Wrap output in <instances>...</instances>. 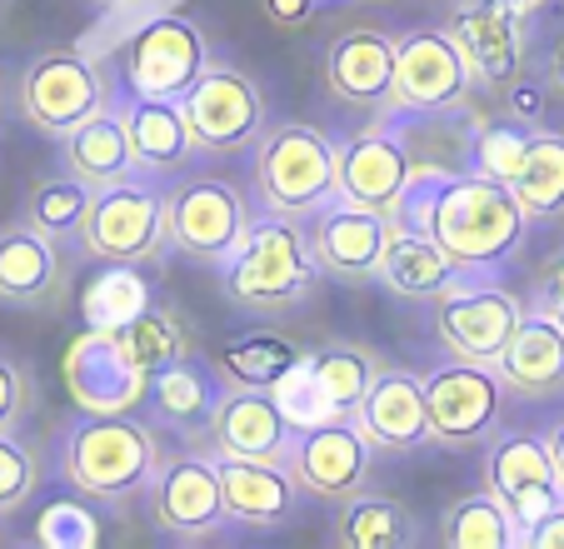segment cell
<instances>
[{
	"instance_id": "6da1fadb",
	"label": "cell",
	"mask_w": 564,
	"mask_h": 549,
	"mask_svg": "<svg viewBox=\"0 0 564 549\" xmlns=\"http://www.w3.org/2000/svg\"><path fill=\"white\" fill-rule=\"evenodd\" d=\"M394 225L425 230L465 274H500L524 250L530 211L520 205L510 180H495L469 165L459 175L415 180Z\"/></svg>"
},
{
	"instance_id": "7a4b0ae2",
	"label": "cell",
	"mask_w": 564,
	"mask_h": 549,
	"mask_svg": "<svg viewBox=\"0 0 564 549\" xmlns=\"http://www.w3.org/2000/svg\"><path fill=\"white\" fill-rule=\"evenodd\" d=\"M55 465L75 495L100 499V505H130L155 480L160 444L135 415L86 410L75 424H65L61 444H55Z\"/></svg>"
},
{
	"instance_id": "3957f363",
	"label": "cell",
	"mask_w": 564,
	"mask_h": 549,
	"mask_svg": "<svg viewBox=\"0 0 564 549\" xmlns=\"http://www.w3.org/2000/svg\"><path fill=\"white\" fill-rule=\"evenodd\" d=\"M220 286L235 305L256 310V315L305 305L319 286V265L310 255L300 220L260 211L250 230L240 235V245L230 250V260L220 265Z\"/></svg>"
},
{
	"instance_id": "277c9868",
	"label": "cell",
	"mask_w": 564,
	"mask_h": 549,
	"mask_svg": "<svg viewBox=\"0 0 564 549\" xmlns=\"http://www.w3.org/2000/svg\"><path fill=\"white\" fill-rule=\"evenodd\" d=\"M250 191L256 205L285 220H310L335 201V140L315 126H270L250 146Z\"/></svg>"
},
{
	"instance_id": "5b68a950",
	"label": "cell",
	"mask_w": 564,
	"mask_h": 549,
	"mask_svg": "<svg viewBox=\"0 0 564 549\" xmlns=\"http://www.w3.org/2000/svg\"><path fill=\"white\" fill-rule=\"evenodd\" d=\"M110 65H116L110 75H116L120 100H185V90L210 65V45L191 15L165 11L135 25L110 51Z\"/></svg>"
},
{
	"instance_id": "8992f818",
	"label": "cell",
	"mask_w": 564,
	"mask_h": 549,
	"mask_svg": "<svg viewBox=\"0 0 564 549\" xmlns=\"http://www.w3.org/2000/svg\"><path fill=\"white\" fill-rule=\"evenodd\" d=\"M75 240L96 265H155L171 250V215L155 175L135 170L116 185H100Z\"/></svg>"
},
{
	"instance_id": "52a82bcc",
	"label": "cell",
	"mask_w": 564,
	"mask_h": 549,
	"mask_svg": "<svg viewBox=\"0 0 564 549\" xmlns=\"http://www.w3.org/2000/svg\"><path fill=\"white\" fill-rule=\"evenodd\" d=\"M505 380L495 365L479 359H440L425 370V405H430V444L440 450H475L500 434L505 415Z\"/></svg>"
},
{
	"instance_id": "ba28073f",
	"label": "cell",
	"mask_w": 564,
	"mask_h": 549,
	"mask_svg": "<svg viewBox=\"0 0 564 549\" xmlns=\"http://www.w3.org/2000/svg\"><path fill=\"white\" fill-rule=\"evenodd\" d=\"M15 110L41 136H70L106 110V80L80 51H41L15 75Z\"/></svg>"
},
{
	"instance_id": "9c48e42d",
	"label": "cell",
	"mask_w": 564,
	"mask_h": 549,
	"mask_svg": "<svg viewBox=\"0 0 564 549\" xmlns=\"http://www.w3.org/2000/svg\"><path fill=\"white\" fill-rule=\"evenodd\" d=\"M165 215H171V250L220 270L240 235L250 230V201L246 191L225 175H181L165 191Z\"/></svg>"
},
{
	"instance_id": "30bf717a",
	"label": "cell",
	"mask_w": 564,
	"mask_h": 549,
	"mask_svg": "<svg viewBox=\"0 0 564 549\" xmlns=\"http://www.w3.org/2000/svg\"><path fill=\"white\" fill-rule=\"evenodd\" d=\"M200 155H240L265 136V90L240 65L210 61L181 100Z\"/></svg>"
},
{
	"instance_id": "8fae6325",
	"label": "cell",
	"mask_w": 564,
	"mask_h": 549,
	"mask_svg": "<svg viewBox=\"0 0 564 549\" xmlns=\"http://www.w3.org/2000/svg\"><path fill=\"white\" fill-rule=\"evenodd\" d=\"M475 90L465 55L445 25H415L394 41V110L405 116H449Z\"/></svg>"
},
{
	"instance_id": "7c38bea8",
	"label": "cell",
	"mask_w": 564,
	"mask_h": 549,
	"mask_svg": "<svg viewBox=\"0 0 564 549\" xmlns=\"http://www.w3.org/2000/svg\"><path fill=\"white\" fill-rule=\"evenodd\" d=\"M285 470L300 485V495L340 505V499L360 495V489L370 485L375 444L365 440L355 415H340V420H325V424H305V430H295L285 444Z\"/></svg>"
},
{
	"instance_id": "4fadbf2b",
	"label": "cell",
	"mask_w": 564,
	"mask_h": 549,
	"mask_svg": "<svg viewBox=\"0 0 564 549\" xmlns=\"http://www.w3.org/2000/svg\"><path fill=\"white\" fill-rule=\"evenodd\" d=\"M485 489L500 495V505L514 515V525L530 529L550 509L564 505V480L554 470V454L544 444V430H500L485 444Z\"/></svg>"
},
{
	"instance_id": "5bb4252c",
	"label": "cell",
	"mask_w": 564,
	"mask_h": 549,
	"mask_svg": "<svg viewBox=\"0 0 564 549\" xmlns=\"http://www.w3.org/2000/svg\"><path fill=\"white\" fill-rule=\"evenodd\" d=\"M520 315L524 300L500 286H485L479 274H459L455 286L435 295V330L445 340V349L459 359H479V365L500 359Z\"/></svg>"
},
{
	"instance_id": "9a60e30c",
	"label": "cell",
	"mask_w": 564,
	"mask_h": 549,
	"mask_svg": "<svg viewBox=\"0 0 564 549\" xmlns=\"http://www.w3.org/2000/svg\"><path fill=\"white\" fill-rule=\"evenodd\" d=\"M150 525L171 539H210L225 525L220 460L210 454H165L145 489Z\"/></svg>"
},
{
	"instance_id": "2e32d148",
	"label": "cell",
	"mask_w": 564,
	"mask_h": 549,
	"mask_svg": "<svg viewBox=\"0 0 564 549\" xmlns=\"http://www.w3.org/2000/svg\"><path fill=\"white\" fill-rule=\"evenodd\" d=\"M410 185H415V165H410V146L394 130H355V136L335 140V195L350 205L380 215H400Z\"/></svg>"
},
{
	"instance_id": "e0dca14e",
	"label": "cell",
	"mask_w": 564,
	"mask_h": 549,
	"mask_svg": "<svg viewBox=\"0 0 564 549\" xmlns=\"http://www.w3.org/2000/svg\"><path fill=\"white\" fill-rule=\"evenodd\" d=\"M524 6L520 0H455L445 15V31L455 35L459 55H465L475 85H500L520 80L524 71Z\"/></svg>"
},
{
	"instance_id": "ac0fdd59",
	"label": "cell",
	"mask_w": 564,
	"mask_h": 549,
	"mask_svg": "<svg viewBox=\"0 0 564 549\" xmlns=\"http://www.w3.org/2000/svg\"><path fill=\"white\" fill-rule=\"evenodd\" d=\"M390 225H394L390 215L365 211V205H350L335 195V201H325L305 220V240L319 274L360 286V280H375V270H380V250L390 240Z\"/></svg>"
},
{
	"instance_id": "d6986e66",
	"label": "cell",
	"mask_w": 564,
	"mask_h": 549,
	"mask_svg": "<svg viewBox=\"0 0 564 549\" xmlns=\"http://www.w3.org/2000/svg\"><path fill=\"white\" fill-rule=\"evenodd\" d=\"M325 90L355 110H394V35L375 31V25L330 35Z\"/></svg>"
},
{
	"instance_id": "ffe728a7",
	"label": "cell",
	"mask_w": 564,
	"mask_h": 549,
	"mask_svg": "<svg viewBox=\"0 0 564 549\" xmlns=\"http://www.w3.org/2000/svg\"><path fill=\"white\" fill-rule=\"evenodd\" d=\"M210 444L215 454H246V460H285V444L295 434L290 415L280 410L275 390L256 385H225L220 405L210 415Z\"/></svg>"
},
{
	"instance_id": "44dd1931",
	"label": "cell",
	"mask_w": 564,
	"mask_h": 549,
	"mask_svg": "<svg viewBox=\"0 0 564 549\" xmlns=\"http://www.w3.org/2000/svg\"><path fill=\"white\" fill-rule=\"evenodd\" d=\"M355 424H360L365 440L384 454H410V450H420V444H430L425 375L384 365V370L375 375L365 405L355 410Z\"/></svg>"
},
{
	"instance_id": "7402d4cb",
	"label": "cell",
	"mask_w": 564,
	"mask_h": 549,
	"mask_svg": "<svg viewBox=\"0 0 564 549\" xmlns=\"http://www.w3.org/2000/svg\"><path fill=\"white\" fill-rule=\"evenodd\" d=\"M220 489H225V519L240 529H280L295 519L300 505V485L290 480L285 460L220 454Z\"/></svg>"
},
{
	"instance_id": "603a6c76",
	"label": "cell",
	"mask_w": 564,
	"mask_h": 549,
	"mask_svg": "<svg viewBox=\"0 0 564 549\" xmlns=\"http://www.w3.org/2000/svg\"><path fill=\"white\" fill-rule=\"evenodd\" d=\"M65 380L75 390V405H86V410H130L135 400H145L150 375L135 370V359L120 349L116 330H90L86 340L70 345Z\"/></svg>"
},
{
	"instance_id": "cb8c5ba5",
	"label": "cell",
	"mask_w": 564,
	"mask_h": 549,
	"mask_svg": "<svg viewBox=\"0 0 564 549\" xmlns=\"http://www.w3.org/2000/svg\"><path fill=\"white\" fill-rule=\"evenodd\" d=\"M65 286L61 240L35 230L31 220L0 225V305L45 310Z\"/></svg>"
},
{
	"instance_id": "d4e9b609",
	"label": "cell",
	"mask_w": 564,
	"mask_h": 549,
	"mask_svg": "<svg viewBox=\"0 0 564 549\" xmlns=\"http://www.w3.org/2000/svg\"><path fill=\"white\" fill-rule=\"evenodd\" d=\"M505 390L520 400H554L564 395V330L560 320H550L544 310L524 305L520 325H514L510 345L495 359Z\"/></svg>"
},
{
	"instance_id": "484cf974",
	"label": "cell",
	"mask_w": 564,
	"mask_h": 549,
	"mask_svg": "<svg viewBox=\"0 0 564 549\" xmlns=\"http://www.w3.org/2000/svg\"><path fill=\"white\" fill-rule=\"evenodd\" d=\"M116 110H120V120H126V136H130V150H135L140 175L175 180L200 155L181 100H120Z\"/></svg>"
},
{
	"instance_id": "4316f807",
	"label": "cell",
	"mask_w": 564,
	"mask_h": 549,
	"mask_svg": "<svg viewBox=\"0 0 564 549\" xmlns=\"http://www.w3.org/2000/svg\"><path fill=\"white\" fill-rule=\"evenodd\" d=\"M220 395H225L220 365L195 359V355L165 365V370L150 375V385H145V405H150V415H155V424H165V430H175V434L210 430V415H215V405H220Z\"/></svg>"
},
{
	"instance_id": "83f0119b",
	"label": "cell",
	"mask_w": 564,
	"mask_h": 549,
	"mask_svg": "<svg viewBox=\"0 0 564 549\" xmlns=\"http://www.w3.org/2000/svg\"><path fill=\"white\" fill-rule=\"evenodd\" d=\"M459 274L465 270H459L425 230L390 225V240H384V250H380V270H375L380 286H390L394 295H410V300H435L440 290L455 286Z\"/></svg>"
},
{
	"instance_id": "f1b7e54d",
	"label": "cell",
	"mask_w": 564,
	"mask_h": 549,
	"mask_svg": "<svg viewBox=\"0 0 564 549\" xmlns=\"http://www.w3.org/2000/svg\"><path fill=\"white\" fill-rule=\"evenodd\" d=\"M61 165L70 170V175L90 180L96 191L135 175V150H130L120 110H100V116H90L86 126H75L70 136H61Z\"/></svg>"
},
{
	"instance_id": "f546056e",
	"label": "cell",
	"mask_w": 564,
	"mask_h": 549,
	"mask_svg": "<svg viewBox=\"0 0 564 549\" xmlns=\"http://www.w3.org/2000/svg\"><path fill=\"white\" fill-rule=\"evenodd\" d=\"M330 535L340 549H410L420 539V525L400 499L360 489V495L340 499Z\"/></svg>"
},
{
	"instance_id": "4dcf8cb0",
	"label": "cell",
	"mask_w": 564,
	"mask_h": 549,
	"mask_svg": "<svg viewBox=\"0 0 564 549\" xmlns=\"http://www.w3.org/2000/svg\"><path fill=\"white\" fill-rule=\"evenodd\" d=\"M440 539L449 549H510L524 545V529L514 525V515L500 505V495L490 489H469L440 519Z\"/></svg>"
},
{
	"instance_id": "1f68e13d",
	"label": "cell",
	"mask_w": 564,
	"mask_h": 549,
	"mask_svg": "<svg viewBox=\"0 0 564 549\" xmlns=\"http://www.w3.org/2000/svg\"><path fill=\"white\" fill-rule=\"evenodd\" d=\"M530 220H560L564 215V130H530L520 175L510 180Z\"/></svg>"
},
{
	"instance_id": "d6a6232c",
	"label": "cell",
	"mask_w": 564,
	"mask_h": 549,
	"mask_svg": "<svg viewBox=\"0 0 564 549\" xmlns=\"http://www.w3.org/2000/svg\"><path fill=\"white\" fill-rule=\"evenodd\" d=\"M300 359H305V349H300L295 340L270 335V330H256V335L230 340V345L215 355V365H220V375H225L230 385H256V390H275V385L300 365Z\"/></svg>"
},
{
	"instance_id": "836d02e7",
	"label": "cell",
	"mask_w": 564,
	"mask_h": 549,
	"mask_svg": "<svg viewBox=\"0 0 564 549\" xmlns=\"http://www.w3.org/2000/svg\"><path fill=\"white\" fill-rule=\"evenodd\" d=\"M305 365L315 370L319 390L335 400L340 415H355L370 395L375 375L384 370L380 359H375L370 345H350V340H335V345H319V349H305Z\"/></svg>"
},
{
	"instance_id": "e575fe53",
	"label": "cell",
	"mask_w": 564,
	"mask_h": 549,
	"mask_svg": "<svg viewBox=\"0 0 564 549\" xmlns=\"http://www.w3.org/2000/svg\"><path fill=\"white\" fill-rule=\"evenodd\" d=\"M116 340H120V349L135 359V370H145V375H160L165 365L195 355L191 335H185V320L175 315V310H165V305L140 310L135 320H126V325L116 330Z\"/></svg>"
},
{
	"instance_id": "d590c367",
	"label": "cell",
	"mask_w": 564,
	"mask_h": 549,
	"mask_svg": "<svg viewBox=\"0 0 564 549\" xmlns=\"http://www.w3.org/2000/svg\"><path fill=\"white\" fill-rule=\"evenodd\" d=\"M90 201H96V185L61 165V175H45L31 185V195H25V220H31L35 230H45L51 240H65V235H80V225H86V215H90Z\"/></svg>"
},
{
	"instance_id": "8d00e7d4",
	"label": "cell",
	"mask_w": 564,
	"mask_h": 549,
	"mask_svg": "<svg viewBox=\"0 0 564 549\" xmlns=\"http://www.w3.org/2000/svg\"><path fill=\"white\" fill-rule=\"evenodd\" d=\"M135 270L140 265H110L106 274L90 280V290H86L90 330H120L126 320H135L140 310H150V286Z\"/></svg>"
},
{
	"instance_id": "74e56055",
	"label": "cell",
	"mask_w": 564,
	"mask_h": 549,
	"mask_svg": "<svg viewBox=\"0 0 564 549\" xmlns=\"http://www.w3.org/2000/svg\"><path fill=\"white\" fill-rule=\"evenodd\" d=\"M524 150H530V130L520 120H500V126H485L475 136L469 160H475V170H485L495 180H514L524 165Z\"/></svg>"
},
{
	"instance_id": "f35d334b",
	"label": "cell",
	"mask_w": 564,
	"mask_h": 549,
	"mask_svg": "<svg viewBox=\"0 0 564 549\" xmlns=\"http://www.w3.org/2000/svg\"><path fill=\"white\" fill-rule=\"evenodd\" d=\"M41 489V465H35V454L15 440L11 430H0V519L25 509Z\"/></svg>"
},
{
	"instance_id": "ab89813d",
	"label": "cell",
	"mask_w": 564,
	"mask_h": 549,
	"mask_svg": "<svg viewBox=\"0 0 564 549\" xmlns=\"http://www.w3.org/2000/svg\"><path fill=\"white\" fill-rule=\"evenodd\" d=\"M275 400H280V410L290 415V424H295V430H305V424H325V420H340L335 400L319 390L315 370H310L305 359H300L295 370H290L285 380L275 385Z\"/></svg>"
},
{
	"instance_id": "60d3db41",
	"label": "cell",
	"mask_w": 564,
	"mask_h": 549,
	"mask_svg": "<svg viewBox=\"0 0 564 549\" xmlns=\"http://www.w3.org/2000/svg\"><path fill=\"white\" fill-rule=\"evenodd\" d=\"M35 539H41V545H61V549H86V545L100 539V525L90 519L86 505L55 499V505H45L41 525H35Z\"/></svg>"
},
{
	"instance_id": "b9f144b4",
	"label": "cell",
	"mask_w": 564,
	"mask_h": 549,
	"mask_svg": "<svg viewBox=\"0 0 564 549\" xmlns=\"http://www.w3.org/2000/svg\"><path fill=\"white\" fill-rule=\"evenodd\" d=\"M31 410V375L11 355H0V430H15Z\"/></svg>"
},
{
	"instance_id": "7bdbcfd3",
	"label": "cell",
	"mask_w": 564,
	"mask_h": 549,
	"mask_svg": "<svg viewBox=\"0 0 564 549\" xmlns=\"http://www.w3.org/2000/svg\"><path fill=\"white\" fill-rule=\"evenodd\" d=\"M524 305L544 310L550 320L564 315V255H554V260L534 274V286H530V295H524Z\"/></svg>"
},
{
	"instance_id": "ee69618b",
	"label": "cell",
	"mask_w": 564,
	"mask_h": 549,
	"mask_svg": "<svg viewBox=\"0 0 564 549\" xmlns=\"http://www.w3.org/2000/svg\"><path fill=\"white\" fill-rule=\"evenodd\" d=\"M319 0H260V15H265L275 31H305L315 21Z\"/></svg>"
},
{
	"instance_id": "f6af8a7d",
	"label": "cell",
	"mask_w": 564,
	"mask_h": 549,
	"mask_svg": "<svg viewBox=\"0 0 564 549\" xmlns=\"http://www.w3.org/2000/svg\"><path fill=\"white\" fill-rule=\"evenodd\" d=\"M544 116V90L540 85H530L520 75V85L510 80V120H520V126H534V120Z\"/></svg>"
},
{
	"instance_id": "bcb514c9",
	"label": "cell",
	"mask_w": 564,
	"mask_h": 549,
	"mask_svg": "<svg viewBox=\"0 0 564 549\" xmlns=\"http://www.w3.org/2000/svg\"><path fill=\"white\" fill-rule=\"evenodd\" d=\"M524 545L530 549H564V505L550 509L544 519H534V525L524 529Z\"/></svg>"
},
{
	"instance_id": "7dc6e473",
	"label": "cell",
	"mask_w": 564,
	"mask_h": 549,
	"mask_svg": "<svg viewBox=\"0 0 564 549\" xmlns=\"http://www.w3.org/2000/svg\"><path fill=\"white\" fill-rule=\"evenodd\" d=\"M544 444H550V454H554V470H560V480H564V420L544 424Z\"/></svg>"
},
{
	"instance_id": "c3c4849f",
	"label": "cell",
	"mask_w": 564,
	"mask_h": 549,
	"mask_svg": "<svg viewBox=\"0 0 564 549\" xmlns=\"http://www.w3.org/2000/svg\"><path fill=\"white\" fill-rule=\"evenodd\" d=\"M550 85L554 90H564V45L554 51V65H550Z\"/></svg>"
},
{
	"instance_id": "681fc988",
	"label": "cell",
	"mask_w": 564,
	"mask_h": 549,
	"mask_svg": "<svg viewBox=\"0 0 564 549\" xmlns=\"http://www.w3.org/2000/svg\"><path fill=\"white\" fill-rule=\"evenodd\" d=\"M90 6H100V11H126V6H135V0H90Z\"/></svg>"
},
{
	"instance_id": "f907efd6",
	"label": "cell",
	"mask_w": 564,
	"mask_h": 549,
	"mask_svg": "<svg viewBox=\"0 0 564 549\" xmlns=\"http://www.w3.org/2000/svg\"><path fill=\"white\" fill-rule=\"evenodd\" d=\"M524 11H540V6H550V0H520Z\"/></svg>"
},
{
	"instance_id": "816d5d0a",
	"label": "cell",
	"mask_w": 564,
	"mask_h": 549,
	"mask_svg": "<svg viewBox=\"0 0 564 549\" xmlns=\"http://www.w3.org/2000/svg\"><path fill=\"white\" fill-rule=\"evenodd\" d=\"M560 330H564V315H560Z\"/></svg>"
},
{
	"instance_id": "f5cc1de1",
	"label": "cell",
	"mask_w": 564,
	"mask_h": 549,
	"mask_svg": "<svg viewBox=\"0 0 564 549\" xmlns=\"http://www.w3.org/2000/svg\"><path fill=\"white\" fill-rule=\"evenodd\" d=\"M319 6H330V0H319Z\"/></svg>"
}]
</instances>
